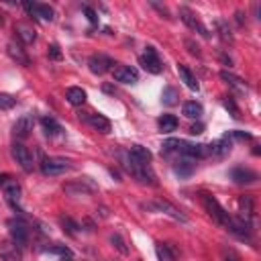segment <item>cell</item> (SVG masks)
<instances>
[{"instance_id":"cell-49","label":"cell","mask_w":261,"mask_h":261,"mask_svg":"<svg viewBox=\"0 0 261 261\" xmlns=\"http://www.w3.org/2000/svg\"><path fill=\"white\" fill-rule=\"evenodd\" d=\"M63 261H71V259H69V257H67V259H65V257H63Z\"/></svg>"},{"instance_id":"cell-8","label":"cell","mask_w":261,"mask_h":261,"mask_svg":"<svg viewBox=\"0 0 261 261\" xmlns=\"http://www.w3.org/2000/svg\"><path fill=\"white\" fill-rule=\"evenodd\" d=\"M179 18H181V20H184V22H186V24H188V27H190L192 31L200 33L202 37H210L208 29H206V27H204V24L200 22V18H198V16H196V14H194V12L190 10V8L181 6V8H179Z\"/></svg>"},{"instance_id":"cell-24","label":"cell","mask_w":261,"mask_h":261,"mask_svg":"<svg viewBox=\"0 0 261 261\" xmlns=\"http://www.w3.org/2000/svg\"><path fill=\"white\" fill-rule=\"evenodd\" d=\"M65 98H67V102L71 104V106H82L84 102H86V92L82 90V88H67V92H65Z\"/></svg>"},{"instance_id":"cell-2","label":"cell","mask_w":261,"mask_h":261,"mask_svg":"<svg viewBox=\"0 0 261 261\" xmlns=\"http://www.w3.org/2000/svg\"><path fill=\"white\" fill-rule=\"evenodd\" d=\"M200 198H202V204H204L206 212L210 214V218H212L216 224H222V226L228 228L232 216H228V212L218 204V200H216L214 196H210V194H200Z\"/></svg>"},{"instance_id":"cell-42","label":"cell","mask_w":261,"mask_h":261,"mask_svg":"<svg viewBox=\"0 0 261 261\" xmlns=\"http://www.w3.org/2000/svg\"><path fill=\"white\" fill-rule=\"evenodd\" d=\"M230 137H234V139H241V141H249L251 139V135L249 133H243V130H234V133H230Z\"/></svg>"},{"instance_id":"cell-32","label":"cell","mask_w":261,"mask_h":261,"mask_svg":"<svg viewBox=\"0 0 261 261\" xmlns=\"http://www.w3.org/2000/svg\"><path fill=\"white\" fill-rule=\"evenodd\" d=\"M216 27H218V33H220V39L224 43H232V33L228 29V24L224 20H216Z\"/></svg>"},{"instance_id":"cell-45","label":"cell","mask_w":261,"mask_h":261,"mask_svg":"<svg viewBox=\"0 0 261 261\" xmlns=\"http://www.w3.org/2000/svg\"><path fill=\"white\" fill-rule=\"evenodd\" d=\"M234 16H237V22H239V27H243V24H245V18H243L245 14H243L241 10H237V14H234Z\"/></svg>"},{"instance_id":"cell-31","label":"cell","mask_w":261,"mask_h":261,"mask_svg":"<svg viewBox=\"0 0 261 261\" xmlns=\"http://www.w3.org/2000/svg\"><path fill=\"white\" fill-rule=\"evenodd\" d=\"M110 243H112V247L120 253V255H128V247H126V243H124V239L118 234V232H114V234H110Z\"/></svg>"},{"instance_id":"cell-40","label":"cell","mask_w":261,"mask_h":261,"mask_svg":"<svg viewBox=\"0 0 261 261\" xmlns=\"http://www.w3.org/2000/svg\"><path fill=\"white\" fill-rule=\"evenodd\" d=\"M84 12H86V16H88V20H90L92 24H96V22H98V14H96V10H94V8L86 6V8H84Z\"/></svg>"},{"instance_id":"cell-35","label":"cell","mask_w":261,"mask_h":261,"mask_svg":"<svg viewBox=\"0 0 261 261\" xmlns=\"http://www.w3.org/2000/svg\"><path fill=\"white\" fill-rule=\"evenodd\" d=\"M222 104H224L226 110H230L232 118H239V108H237V104H234V100H232L230 96H224V98H222Z\"/></svg>"},{"instance_id":"cell-18","label":"cell","mask_w":261,"mask_h":261,"mask_svg":"<svg viewBox=\"0 0 261 261\" xmlns=\"http://www.w3.org/2000/svg\"><path fill=\"white\" fill-rule=\"evenodd\" d=\"M31 130H33V118H31L29 114H22V116L12 124V133H14V137H18V139H27V137L31 135Z\"/></svg>"},{"instance_id":"cell-1","label":"cell","mask_w":261,"mask_h":261,"mask_svg":"<svg viewBox=\"0 0 261 261\" xmlns=\"http://www.w3.org/2000/svg\"><path fill=\"white\" fill-rule=\"evenodd\" d=\"M118 159H120V165H122L135 179H139L141 184H149V186H155V184H157V181H155V173H153V169L149 167V163L137 161L135 157L128 155V151H120V153H118Z\"/></svg>"},{"instance_id":"cell-7","label":"cell","mask_w":261,"mask_h":261,"mask_svg":"<svg viewBox=\"0 0 261 261\" xmlns=\"http://www.w3.org/2000/svg\"><path fill=\"white\" fill-rule=\"evenodd\" d=\"M12 157H14L16 163L22 167V171H27V173L33 171V155H31V151H29L22 143H14V145H12Z\"/></svg>"},{"instance_id":"cell-28","label":"cell","mask_w":261,"mask_h":261,"mask_svg":"<svg viewBox=\"0 0 261 261\" xmlns=\"http://www.w3.org/2000/svg\"><path fill=\"white\" fill-rule=\"evenodd\" d=\"M239 208H241V218L251 222V216H253V200H251V196H241Z\"/></svg>"},{"instance_id":"cell-48","label":"cell","mask_w":261,"mask_h":261,"mask_svg":"<svg viewBox=\"0 0 261 261\" xmlns=\"http://www.w3.org/2000/svg\"><path fill=\"white\" fill-rule=\"evenodd\" d=\"M226 261H237V257H226Z\"/></svg>"},{"instance_id":"cell-4","label":"cell","mask_w":261,"mask_h":261,"mask_svg":"<svg viewBox=\"0 0 261 261\" xmlns=\"http://www.w3.org/2000/svg\"><path fill=\"white\" fill-rule=\"evenodd\" d=\"M67 169H71V161L63 157H45L41 161V171L45 175H59Z\"/></svg>"},{"instance_id":"cell-38","label":"cell","mask_w":261,"mask_h":261,"mask_svg":"<svg viewBox=\"0 0 261 261\" xmlns=\"http://www.w3.org/2000/svg\"><path fill=\"white\" fill-rule=\"evenodd\" d=\"M49 57L55 59V61L61 59V51H59V45H57V43H51V45H49Z\"/></svg>"},{"instance_id":"cell-6","label":"cell","mask_w":261,"mask_h":261,"mask_svg":"<svg viewBox=\"0 0 261 261\" xmlns=\"http://www.w3.org/2000/svg\"><path fill=\"white\" fill-rule=\"evenodd\" d=\"M88 65H90V71H92V73L102 75V73H106V71L112 69L114 59L108 57V55H104V53H96V55H92V57L88 59Z\"/></svg>"},{"instance_id":"cell-9","label":"cell","mask_w":261,"mask_h":261,"mask_svg":"<svg viewBox=\"0 0 261 261\" xmlns=\"http://www.w3.org/2000/svg\"><path fill=\"white\" fill-rule=\"evenodd\" d=\"M139 61H141L143 69H147L149 73H161V69H163L161 59H159V55H157V51H155L153 47H147L145 55H141Z\"/></svg>"},{"instance_id":"cell-33","label":"cell","mask_w":261,"mask_h":261,"mask_svg":"<svg viewBox=\"0 0 261 261\" xmlns=\"http://www.w3.org/2000/svg\"><path fill=\"white\" fill-rule=\"evenodd\" d=\"M161 100H163V104H167V106H173V104H177V92L173 90V88H165L163 90V94H161Z\"/></svg>"},{"instance_id":"cell-11","label":"cell","mask_w":261,"mask_h":261,"mask_svg":"<svg viewBox=\"0 0 261 261\" xmlns=\"http://www.w3.org/2000/svg\"><path fill=\"white\" fill-rule=\"evenodd\" d=\"M206 147H208V155L224 157V155H228L230 149H232V137L226 133V135H222L218 141H214V143H210V145H206Z\"/></svg>"},{"instance_id":"cell-15","label":"cell","mask_w":261,"mask_h":261,"mask_svg":"<svg viewBox=\"0 0 261 261\" xmlns=\"http://www.w3.org/2000/svg\"><path fill=\"white\" fill-rule=\"evenodd\" d=\"M10 237H12V243L16 247H24L27 241H29V228L22 222H18V220L16 222L10 220Z\"/></svg>"},{"instance_id":"cell-25","label":"cell","mask_w":261,"mask_h":261,"mask_svg":"<svg viewBox=\"0 0 261 261\" xmlns=\"http://www.w3.org/2000/svg\"><path fill=\"white\" fill-rule=\"evenodd\" d=\"M41 124H43V130H45L47 137H57L61 133V124L53 116H43L41 118Z\"/></svg>"},{"instance_id":"cell-41","label":"cell","mask_w":261,"mask_h":261,"mask_svg":"<svg viewBox=\"0 0 261 261\" xmlns=\"http://www.w3.org/2000/svg\"><path fill=\"white\" fill-rule=\"evenodd\" d=\"M186 47H188V51H190L192 55H200V47H198L192 39H186Z\"/></svg>"},{"instance_id":"cell-22","label":"cell","mask_w":261,"mask_h":261,"mask_svg":"<svg viewBox=\"0 0 261 261\" xmlns=\"http://www.w3.org/2000/svg\"><path fill=\"white\" fill-rule=\"evenodd\" d=\"M177 71H179V77H181V82H184V84H186L190 90H196V92H198L200 84H198L196 75L190 71V67H188V65H184V63H179V65H177Z\"/></svg>"},{"instance_id":"cell-44","label":"cell","mask_w":261,"mask_h":261,"mask_svg":"<svg viewBox=\"0 0 261 261\" xmlns=\"http://www.w3.org/2000/svg\"><path fill=\"white\" fill-rule=\"evenodd\" d=\"M153 6H155V8H157V10L161 12V14H165V16L169 18V12H167V8H165V6H161V4H157V2H153Z\"/></svg>"},{"instance_id":"cell-19","label":"cell","mask_w":261,"mask_h":261,"mask_svg":"<svg viewBox=\"0 0 261 261\" xmlns=\"http://www.w3.org/2000/svg\"><path fill=\"white\" fill-rule=\"evenodd\" d=\"M6 51H8V55H10L16 63H20V65H31V59H29V55H27V51L22 49L20 43L10 41V43L6 45Z\"/></svg>"},{"instance_id":"cell-43","label":"cell","mask_w":261,"mask_h":261,"mask_svg":"<svg viewBox=\"0 0 261 261\" xmlns=\"http://www.w3.org/2000/svg\"><path fill=\"white\" fill-rule=\"evenodd\" d=\"M202 130H204V124H200V122H198V124H192V126H190V133H192V135H200Z\"/></svg>"},{"instance_id":"cell-14","label":"cell","mask_w":261,"mask_h":261,"mask_svg":"<svg viewBox=\"0 0 261 261\" xmlns=\"http://www.w3.org/2000/svg\"><path fill=\"white\" fill-rule=\"evenodd\" d=\"M2 190H4L6 202H8L14 210H20V206H18V202H20V186H18L14 179H10V181H6V184L2 186Z\"/></svg>"},{"instance_id":"cell-12","label":"cell","mask_w":261,"mask_h":261,"mask_svg":"<svg viewBox=\"0 0 261 261\" xmlns=\"http://www.w3.org/2000/svg\"><path fill=\"white\" fill-rule=\"evenodd\" d=\"M177 153H181L184 157L192 159V157H206L208 155V147L206 145H196V143H186V141H179V149Z\"/></svg>"},{"instance_id":"cell-26","label":"cell","mask_w":261,"mask_h":261,"mask_svg":"<svg viewBox=\"0 0 261 261\" xmlns=\"http://www.w3.org/2000/svg\"><path fill=\"white\" fill-rule=\"evenodd\" d=\"M220 80H224L228 86H232V88H237V90H241V92L247 90V84H245L239 75H234V73H230V71H226V69L220 71Z\"/></svg>"},{"instance_id":"cell-34","label":"cell","mask_w":261,"mask_h":261,"mask_svg":"<svg viewBox=\"0 0 261 261\" xmlns=\"http://www.w3.org/2000/svg\"><path fill=\"white\" fill-rule=\"evenodd\" d=\"M179 149V139H167L163 145H161V153H171V151H177Z\"/></svg>"},{"instance_id":"cell-27","label":"cell","mask_w":261,"mask_h":261,"mask_svg":"<svg viewBox=\"0 0 261 261\" xmlns=\"http://www.w3.org/2000/svg\"><path fill=\"white\" fill-rule=\"evenodd\" d=\"M202 112H204V108H202V104L196 102V100H190V102L184 104V114H186L188 118H200Z\"/></svg>"},{"instance_id":"cell-20","label":"cell","mask_w":261,"mask_h":261,"mask_svg":"<svg viewBox=\"0 0 261 261\" xmlns=\"http://www.w3.org/2000/svg\"><path fill=\"white\" fill-rule=\"evenodd\" d=\"M230 177L237 181V184H253L257 181V173L253 169H245V167H234L230 169Z\"/></svg>"},{"instance_id":"cell-47","label":"cell","mask_w":261,"mask_h":261,"mask_svg":"<svg viewBox=\"0 0 261 261\" xmlns=\"http://www.w3.org/2000/svg\"><path fill=\"white\" fill-rule=\"evenodd\" d=\"M2 24H4V14L0 12V27H2Z\"/></svg>"},{"instance_id":"cell-13","label":"cell","mask_w":261,"mask_h":261,"mask_svg":"<svg viewBox=\"0 0 261 261\" xmlns=\"http://www.w3.org/2000/svg\"><path fill=\"white\" fill-rule=\"evenodd\" d=\"M0 259L2 261H22V255H20V249L12 241L4 239V241H0Z\"/></svg>"},{"instance_id":"cell-30","label":"cell","mask_w":261,"mask_h":261,"mask_svg":"<svg viewBox=\"0 0 261 261\" xmlns=\"http://www.w3.org/2000/svg\"><path fill=\"white\" fill-rule=\"evenodd\" d=\"M155 255L159 261H175V255L171 253L169 245H165V243H155Z\"/></svg>"},{"instance_id":"cell-39","label":"cell","mask_w":261,"mask_h":261,"mask_svg":"<svg viewBox=\"0 0 261 261\" xmlns=\"http://www.w3.org/2000/svg\"><path fill=\"white\" fill-rule=\"evenodd\" d=\"M49 251H51V253H59V255H63V257H69V255H71V251H69L67 247H63V245H57V247H49Z\"/></svg>"},{"instance_id":"cell-29","label":"cell","mask_w":261,"mask_h":261,"mask_svg":"<svg viewBox=\"0 0 261 261\" xmlns=\"http://www.w3.org/2000/svg\"><path fill=\"white\" fill-rule=\"evenodd\" d=\"M159 128H161V133H173L177 128V118L173 114H163L159 118Z\"/></svg>"},{"instance_id":"cell-17","label":"cell","mask_w":261,"mask_h":261,"mask_svg":"<svg viewBox=\"0 0 261 261\" xmlns=\"http://www.w3.org/2000/svg\"><path fill=\"white\" fill-rule=\"evenodd\" d=\"M114 80L122 84H137L139 82V71L130 65H120L114 69Z\"/></svg>"},{"instance_id":"cell-37","label":"cell","mask_w":261,"mask_h":261,"mask_svg":"<svg viewBox=\"0 0 261 261\" xmlns=\"http://www.w3.org/2000/svg\"><path fill=\"white\" fill-rule=\"evenodd\" d=\"M61 224L67 228V232H69V234H75V232H77V228H80V224H77V222H73L71 218H61Z\"/></svg>"},{"instance_id":"cell-10","label":"cell","mask_w":261,"mask_h":261,"mask_svg":"<svg viewBox=\"0 0 261 261\" xmlns=\"http://www.w3.org/2000/svg\"><path fill=\"white\" fill-rule=\"evenodd\" d=\"M80 118L84 120V122H88L92 128H96V130H100V133H110V128H112V124H110V120L106 118V116H102V114H94V112H80Z\"/></svg>"},{"instance_id":"cell-3","label":"cell","mask_w":261,"mask_h":261,"mask_svg":"<svg viewBox=\"0 0 261 261\" xmlns=\"http://www.w3.org/2000/svg\"><path fill=\"white\" fill-rule=\"evenodd\" d=\"M143 208L153 210V212H163V214H167V216H171V218H175V220H179V222H186V220H188L186 214H184L181 210H177L173 204H169L167 200H153V202L143 204Z\"/></svg>"},{"instance_id":"cell-23","label":"cell","mask_w":261,"mask_h":261,"mask_svg":"<svg viewBox=\"0 0 261 261\" xmlns=\"http://www.w3.org/2000/svg\"><path fill=\"white\" fill-rule=\"evenodd\" d=\"M128 155L130 157H135L137 161H141V163H151V151L147 149V147H143V145H130V149H128Z\"/></svg>"},{"instance_id":"cell-16","label":"cell","mask_w":261,"mask_h":261,"mask_svg":"<svg viewBox=\"0 0 261 261\" xmlns=\"http://www.w3.org/2000/svg\"><path fill=\"white\" fill-rule=\"evenodd\" d=\"M31 14L39 16L41 20H53V8L49 4H39V2H24L22 4Z\"/></svg>"},{"instance_id":"cell-36","label":"cell","mask_w":261,"mask_h":261,"mask_svg":"<svg viewBox=\"0 0 261 261\" xmlns=\"http://www.w3.org/2000/svg\"><path fill=\"white\" fill-rule=\"evenodd\" d=\"M14 104H16V98H12L10 94H2V92H0V108L8 110V108H12Z\"/></svg>"},{"instance_id":"cell-5","label":"cell","mask_w":261,"mask_h":261,"mask_svg":"<svg viewBox=\"0 0 261 261\" xmlns=\"http://www.w3.org/2000/svg\"><path fill=\"white\" fill-rule=\"evenodd\" d=\"M63 192L65 194H71V196H88V194L96 192V184H92L90 177L73 179V181H69V184L63 186Z\"/></svg>"},{"instance_id":"cell-46","label":"cell","mask_w":261,"mask_h":261,"mask_svg":"<svg viewBox=\"0 0 261 261\" xmlns=\"http://www.w3.org/2000/svg\"><path fill=\"white\" fill-rule=\"evenodd\" d=\"M10 179H12V177H10L8 173H0V188H2L6 181H10Z\"/></svg>"},{"instance_id":"cell-21","label":"cell","mask_w":261,"mask_h":261,"mask_svg":"<svg viewBox=\"0 0 261 261\" xmlns=\"http://www.w3.org/2000/svg\"><path fill=\"white\" fill-rule=\"evenodd\" d=\"M14 33H16V37H18L22 43H33V41L37 39V33H35V29H33L31 24H24V22H18V24H14Z\"/></svg>"}]
</instances>
